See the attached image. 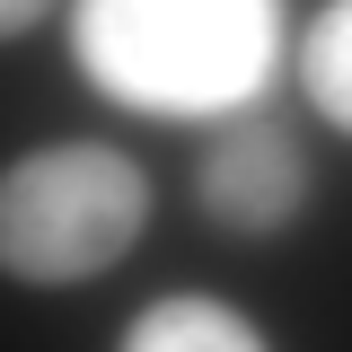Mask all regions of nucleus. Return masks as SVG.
<instances>
[{
	"mask_svg": "<svg viewBox=\"0 0 352 352\" xmlns=\"http://www.w3.org/2000/svg\"><path fill=\"white\" fill-rule=\"evenodd\" d=\"M71 53L132 115H247L282 62V0H80Z\"/></svg>",
	"mask_w": 352,
	"mask_h": 352,
	"instance_id": "obj_1",
	"label": "nucleus"
},
{
	"mask_svg": "<svg viewBox=\"0 0 352 352\" xmlns=\"http://www.w3.org/2000/svg\"><path fill=\"white\" fill-rule=\"evenodd\" d=\"M150 229V176L115 141H44L0 168V273L27 291H80Z\"/></svg>",
	"mask_w": 352,
	"mask_h": 352,
	"instance_id": "obj_2",
	"label": "nucleus"
},
{
	"mask_svg": "<svg viewBox=\"0 0 352 352\" xmlns=\"http://www.w3.org/2000/svg\"><path fill=\"white\" fill-rule=\"evenodd\" d=\"M194 194H203V212H212L229 238H273V229H291L300 203H308V150L291 141V124H273V115H229V124L203 141Z\"/></svg>",
	"mask_w": 352,
	"mask_h": 352,
	"instance_id": "obj_3",
	"label": "nucleus"
},
{
	"mask_svg": "<svg viewBox=\"0 0 352 352\" xmlns=\"http://www.w3.org/2000/svg\"><path fill=\"white\" fill-rule=\"evenodd\" d=\"M115 352H273V344H264V326L247 308L212 300V291H168L124 326Z\"/></svg>",
	"mask_w": 352,
	"mask_h": 352,
	"instance_id": "obj_4",
	"label": "nucleus"
},
{
	"mask_svg": "<svg viewBox=\"0 0 352 352\" xmlns=\"http://www.w3.org/2000/svg\"><path fill=\"white\" fill-rule=\"evenodd\" d=\"M308 97H317V115L344 132L352 124V9H317V27H308Z\"/></svg>",
	"mask_w": 352,
	"mask_h": 352,
	"instance_id": "obj_5",
	"label": "nucleus"
},
{
	"mask_svg": "<svg viewBox=\"0 0 352 352\" xmlns=\"http://www.w3.org/2000/svg\"><path fill=\"white\" fill-rule=\"evenodd\" d=\"M27 27H44V0H0V36H27Z\"/></svg>",
	"mask_w": 352,
	"mask_h": 352,
	"instance_id": "obj_6",
	"label": "nucleus"
}]
</instances>
